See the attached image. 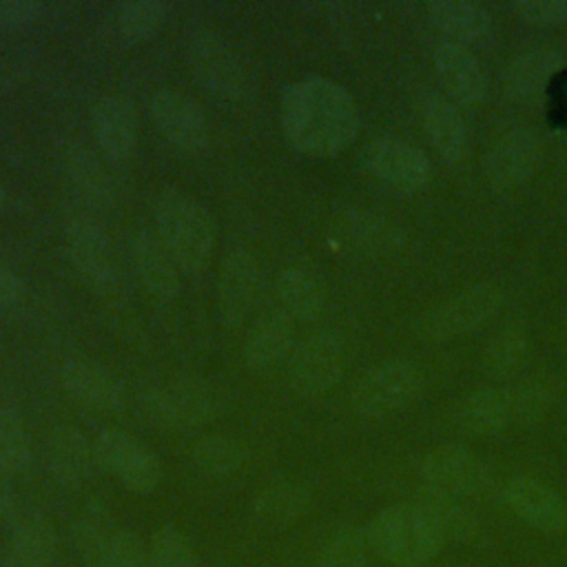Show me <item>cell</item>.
I'll list each match as a JSON object with an SVG mask.
<instances>
[{
	"label": "cell",
	"instance_id": "obj_1",
	"mask_svg": "<svg viewBox=\"0 0 567 567\" xmlns=\"http://www.w3.org/2000/svg\"><path fill=\"white\" fill-rule=\"evenodd\" d=\"M279 122L284 137L301 155L332 157L354 140L359 109L343 84L310 75L284 89Z\"/></svg>",
	"mask_w": 567,
	"mask_h": 567
},
{
	"label": "cell",
	"instance_id": "obj_2",
	"mask_svg": "<svg viewBox=\"0 0 567 567\" xmlns=\"http://www.w3.org/2000/svg\"><path fill=\"white\" fill-rule=\"evenodd\" d=\"M155 235L186 275L202 272L215 250L210 210L182 190H166L155 202Z\"/></svg>",
	"mask_w": 567,
	"mask_h": 567
},
{
	"label": "cell",
	"instance_id": "obj_3",
	"mask_svg": "<svg viewBox=\"0 0 567 567\" xmlns=\"http://www.w3.org/2000/svg\"><path fill=\"white\" fill-rule=\"evenodd\" d=\"M370 549L396 567H421L439 556L443 536L412 501L383 507L365 525Z\"/></svg>",
	"mask_w": 567,
	"mask_h": 567
},
{
	"label": "cell",
	"instance_id": "obj_4",
	"mask_svg": "<svg viewBox=\"0 0 567 567\" xmlns=\"http://www.w3.org/2000/svg\"><path fill=\"white\" fill-rule=\"evenodd\" d=\"M137 405L155 427L171 432L195 430L219 414L217 392L199 379H173L148 385L140 392Z\"/></svg>",
	"mask_w": 567,
	"mask_h": 567
},
{
	"label": "cell",
	"instance_id": "obj_5",
	"mask_svg": "<svg viewBox=\"0 0 567 567\" xmlns=\"http://www.w3.org/2000/svg\"><path fill=\"white\" fill-rule=\"evenodd\" d=\"M186 60L195 80L219 100L246 102L255 93V75L246 60L213 33L197 35L188 44Z\"/></svg>",
	"mask_w": 567,
	"mask_h": 567
},
{
	"label": "cell",
	"instance_id": "obj_6",
	"mask_svg": "<svg viewBox=\"0 0 567 567\" xmlns=\"http://www.w3.org/2000/svg\"><path fill=\"white\" fill-rule=\"evenodd\" d=\"M346 365V346L334 328H317L295 343L288 357V383L301 396L332 390Z\"/></svg>",
	"mask_w": 567,
	"mask_h": 567
},
{
	"label": "cell",
	"instance_id": "obj_7",
	"mask_svg": "<svg viewBox=\"0 0 567 567\" xmlns=\"http://www.w3.org/2000/svg\"><path fill=\"white\" fill-rule=\"evenodd\" d=\"M71 540L86 567H148L140 536L97 512H86L71 527Z\"/></svg>",
	"mask_w": 567,
	"mask_h": 567
},
{
	"label": "cell",
	"instance_id": "obj_8",
	"mask_svg": "<svg viewBox=\"0 0 567 567\" xmlns=\"http://www.w3.org/2000/svg\"><path fill=\"white\" fill-rule=\"evenodd\" d=\"M64 250L78 279L95 295H111L120 284V268L104 226L91 217L64 224Z\"/></svg>",
	"mask_w": 567,
	"mask_h": 567
},
{
	"label": "cell",
	"instance_id": "obj_9",
	"mask_svg": "<svg viewBox=\"0 0 567 567\" xmlns=\"http://www.w3.org/2000/svg\"><path fill=\"white\" fill-rule=\"evenodd\" d=\"M423 385L421 368L410 359H388L368 370L354 392L352 408L363 419H385L403 410Z\"/></svg>",
	"mask_w": 567,
	"mask_h": 567
},
{
	"label": "cell",
	"instance_id": "obj_10",
	"mask_svg": "<svg viewBox=\"0 0 567 567\" xmlns=\"http://www.w3.org/2000/svg\"><path fill=\"white\" fill-rule=\"evenodd\" d=\"M93 450L97 465L115 476L128 492L151 494L164 478V467L157 454L124 430H102L93 441Z\"/></svg>",
	"mask_w": 567,
	"mask_h": 567
},
{
	"label": "cell",
	"instance_id": "obj_11",
	"mask_svg": "<svg viewBox=\"0 0 567 567\" xmlns=\"http://www.w3.org/2000/svg\"><path fill=\"white\" fill-rule=\"evenodd\" d=\"M503 306V290L489 281L474 284L445 299L419 321V334L425 341H450L472 332L492 319Z\"/></svg>",
	"mask_w": 567,
	"mask_h": 567
},
{
	"label": "cell",
	"instance_id": "obj_12",
	"mask_svg": "<svg viewBox=\"0 0 567 567\" xmlns=\"http://www.w3.org/2000/svg\"><path fill=\"white\" fill-rule=\"evenodd\" d=\"M151 117L162 137L186 155H199L208 148L210 131L204 109L188 93L164 86L148 100Z\"/></svg>",
	"mask_w": 567,
	"mask_h": 567
},
{
	"label": "cell",
	"instance_id": "obj_13",
	"mask_svg": "<svg viewBox=\"0 0 567 567\" xmlns=\"http://www.w3.org/2000/svg\"><path fill=\"white\" fill-rule=\"evenodd\" d=\"M264 272L259 259L248 248H230L217 275V317L224 326H241L261 297Z\"/></svg>",
	"mask_w": 567,
	"mask_h": 567
},
{
	"label": "cell",
	"instance_id": "obj_14",
	"mask_svg": "<svg viewBox=\"0 0 567 567\" xmlns=\"http://www.w3.org/2000/svg\"><path fill=\"white\" fill-rule=\"evenodd\" d=\"M423 485L456 494L481 496L492 487V472L485 461L463 445H441L421 458Z\"/></svg>",
	"mask_w": 567,
	"mask_h": 567
},
{
	"label": "cell",
	"instance_id": "obj_15",
	"mask_svg": "<svg viewBox=\"0 0 567 567\" xmlns=\"http://www.w3.org/2000/svg\"><path fill=\"white\" fill-rule=\"evenodd\" d=\"M361 162L370 175L390 188L412 193L430 179V159L425 153L401 137H374L361 151Z\"/></svg>",
	"mask_w": 567,
	"mask_h": 567
},
{
	"label": "cell",
	"instance_id": "obj_16",
	"mask_svg": "<svg viewBox=\"0 0 567 567\" xmlns=\"http://www.w3.org/2000/svg\"><path fill=\"white\" fill-rule=\"evenodd\" d=\"M540 159V142L532 128L514 126L496 135L485 153V175L494 188L527 182Z\"/></svg>",
	"mask_w": 567,
	"mask_h": 567
},
{
	"label": "cell",
	"instance_id": "obj_17",
	"mask_svg": "<svg viewBox=\"0 0 567 567\" xmlns=\"http://www.w3.org/2000/svg\"><path fill=\"white\" fill-rule=\"evenodd\" d=\"M507 509L534 529L556 534L567 523V505L563 496L547 483L532 476H514L501 492Z\"/></svg>",
	"mask_w": 567,
	"mask_h": 567
},
{
	"label": "cell",
	"instance_id": "obj_18",
	"mask_svg": "<svg viewBox=\"0 0 567 567\" xmlns=\"http://www.w3.org/2000/svg\"><path fill=\"white\" fill-rule=\"evenodd\" d=\"M91 131L104 157L124 164L137 148V111L122 95H104L91 109Z\"/></svg>",
	"mask_w": 567,
	"mask_h": 567
},
{
	"label": "cell",
	"instance_id": "obj_19",
	"mask_svg": "<svg viewBox=\"0 0 567 567\" xmlns=\"http://www.w3.org/2000/svg\"><path fill=\"white\" fill-rule=\"evenodd\" d=\"M60 381L66 394L86 410L113 414L124 408V385L102 363L69 359L60 368Z\"/></svg>",
	"mask_w": 567,
	"mask_h": 567
},
{
	"label": "cell",
	"instance_id": "obj_20",
	"mask_svg": "<svg viewBox=\"0 0 567 567\" xmlns=\"http://www.w3.org/2000/svg\"><path fill=\"white\" fill-rule=\"evenodd\" d=\"M434 71L447 95L456 104H478L487 93V73L478 58L463 44L441 42L434 51Z\"/></svg>",
	"mask_w": 567,
	"mask_h": 567
},
{
	"label": "cell",
	"instance_id": "obj_21",
	"mask_svg": "<svg viewBox=\"0 0 567 567\" xmlns=\"http://www.w3.org/2000/svg\"><path fill=\"white\" fill-rule=\"evenodd\" d=\"M295 319L281 310H268L252 321L244 337L241 354L250 370H270L290 357L295 348Z\"/></svg>",
	"mask_w": 567,
	"mask_h": 567
},
{
	"label": "cell",
	"instance_id": "obj_22",
	"mask_svg": "<svg viewBox=\"0 0 567 567\" xmlns=\"http://www.w3.org/2000/svg\"><path fill=\"white\" fill-rule=\"evenodd\" d=\"M44 458L53 481L64 487L84 485L97 465L93 443L73 425H55L47 434Z\"/></svg>",
	"mask_w": 567,
	"mask_h": 567
},
{
	"label": "cell",
	"instance_id": "obj_23",
	"mask_svg": "<svg viewBox=\"0 0 567 567\" xmlns=\"http://www.w3.org/2000/svg\"><path fill=\"white\" fill-rule=\"evenodd\" d=\"M334 233L348 250L365 257L392 255L403 246L401 228L383 215L365 208H346L337 217Z\"/></svg>",
	"mask_w": 567,
	"mask_h": 567
},
{
	"label": "cell",
	"instance_id": "obj_24",
	"mask_svg": "<svg viewBox=\"0 0 567 567\" xmlns=\"http://www.w3.org/2000/svg\"><path fill=\"white\" fill-rule=\"evenodd\" d=\"M128 252L135 277L146 292L159 299H173L179 295V268L155 233H133L128 239Z\"/></svg>",
	"mask_w": 567,
	"mask_h": 567
},
{
	"label": "cell",
	"instance_id": "obj_25",
	"mask_svg": "<svg viewBox=\"0 0 567 567\" xmlns=\"http://www.w3.org/2000/svg\"><path fill=\"white\" fill-rule=\"evenodd\" d=\"M563 58L549 44H532L518 51L503 73V89L516 102H529L543 93L554 73L560 69Z\"/></svg>",
	"mask_w": 567,
	"mask_h": 567
},
{
	"label": "cell",
	"instance_id": "obj_26",
	"mask_svg": "<svg viewBox=\"0 0 567 567\" xmlns=\"http://www.w3.org/2000/svg\"><path fill=\"white\" fill-rule=\"evenodd\" d=\"M275 288L281 310H286L295 321H315L326 310V281L310 264H288L281 268Z\"/></svg>",
	"mask_w": 567,
	"mask_h": 567
},
{
	"label": "cell",
	"instance_id": "obj_27",
	"mask_svg": "<svg viewBox=\"0 0 567 567\" xmlns=\"http://www.w3.org/2000/svg\"><path fill=\"white\" fill-rule=\"evenodd\" d=\"M55 532L44 516L22 514L13 520L7 540L9 567H55Z\"/></svg>",
	"mask_w": 567,
	"mask_h": 567
},
{
	"label": "cell",
	"instance_id": "obj_28",
	"mask_svg": "<svg viewBox=\"0 0 567 567\" xmlns=\"http://www.w3.org/2000/svg\"><path fill=\"white\" fill-rule=\"evenodd\" d=\"M414 503L432 518L443 540L470 543L478 536V520L467 507L465 498L436 489L432 485H421Z\"/></svg>",
	"mask_w": 567,
	"mask_h": 567
},
{
	"label": "cell",
	"instance_id": "obj_29",
	"mask_svg": "<svg viewBox=\"0 0 567 567\" xmlns=\"http://www.w3.org/2000/svg\"><path fill=\"white\" fill-rule=\"evenodd\" d=\"M421 113L423 128L436 153L447 162H458L467 146V131L454 102L441 93H427Z\"/></svg>",
	"mask_w": 567,
	"mask_h": 567
},
{
	"label": "cell",
	"instance_id": "obj_30",
	"mask_svg": "<svg viewBox=\"0 0 567 567\" xmlns=\"http://www.w3.org/2000/svg\"><path fill=\"white\" fill-rule=\"evenodd\" d=\"M456 423L472 436H494L512 425L507 390L481 388L456 405Z\"/></svg>",
	"mask_w": 567,
	"mask_h": 567
},
{
	"label": "cell",
	"instance_id": "obj_31",
	"mask_svg": "<svg viewBox=\"0 0 567 567\" xmlns=\"http://www.w3.org/2000/svg\"><path fill=\"white\" fill-rule=\"evenodd\" d=\"M168 13L162 0H122L106 13V31L122 44H140L151 40L164 24Z\"/></svg>",
	"mask_w": 567,
	"mask_h": 567
},
{
	"label": "cell",
	"instance_id": "obj_32",
	"mask_svg": "<svg viewBox=\"0 0 567 567\" xmlns=\"http://www.w3.org/2000/svg\"><path fill=\"white\" fill-rule=\"evenodd\" d=\"M432 24L443 31L450 42L472 44L487 38L492 29V18L487 9L470 0H436L427 7Z\"/></svg>",
	"mask_w": 567,
	"mask_h": 567
},
{
	"label": "cell",
	"instance_id": "obj_33",
	"mask_svg": "<svg viewBox=\"0 0 567 567\" xmlns=\"http://www.w3.org/2000/svg\"><path fill=\"white\" fill-rule=\"evenodd\" d=\"M312 503V494L303 483L279 481L259 489L252 501V514L266 525H288L301 518Z\"/></svg>",
	"mask_w": 567,
	"mask_h": 567
},
{
	"label": "cell",
	"instance_id": "obj_34",
	"mask_svg": "<svg viewBox=\"0 0 567 567\" xmlns=\"http://www.w3.org/2000/svg\"><path fill=\"white\" fill-rule=\"evenodd\" d=\"M190 458L202 474L210 478H226L244 467L248 452L237 439L224 434H208L193 445Z\"/></svg>",
	"mask_w": 567,
	"mask_h": 567
},
{
	"label": "cell",
	"instance_id": "obj_35",
	"mask_svg": "<svg viewBox=\"0 0 567 567\" xmlns=\"http://www.w3.org/2000/svg\"><path fill=\"white\" fill-rule=\"evenodd\" d=\"M527 332L518 323L501 326L487 341L483 352V368L489 377L503 379L518 372L527 359Z\"/></svg>",
	"mask_w": 567,
	"mask_h": 567
},
{
	"label": "cell",
	"instance_id": "obj_36",
	"mask_svg": "<svg viewBox=\"0 0 567 567\" xmlns=\"http://www.w3.org/2000/svg\"><path fill=\"white\" fill-rule=\"evenodd\" d=\"M370 543L357 525L337 527L319 547L312 567H365Z\"/></svg>",
	"mask_w": 567,
	"mask_h": 567
},
{
	"label": "cell",
	"instance_id": "obj_37",
	"mask_svg": "<svg viewBox=\"0 0 567 567\" xmlns=\"http://www.w3.org/2000/svg\"><path fill=\"white\" fill-rule=\"evenodd\" d=\"M31 463V439L13 408H0V472L22 474Z\"/></svg>",
	"mask_w": 567,
	"mask_h": 567
},
{
	"label": "cell",
	"instance_id": "obj_38",
	"mask_svg": "<svg viewBox=\"0 0 567 567\" xmlns=\"http://www.w3.org/2000/svg\"><path fill=\"white\" fill-rule=\"evenodd\" d=\"M146 549L148 567H199V556L190 538L175 525L155 529Z\"/></svg>",
	"mask_w": 567,
	"mask_h": 567
},
{
	"label": "cell",
	"instance_id": "obj_39",
	"mask_svg": "<svg viewBox=\"0 0 567 567\" xmlns=\"http://www.w3.org/2000/svg\"><path fill=\"white\" fill-rule=\"evenodd\" d=\"M512 423L534 425L538 423L554 403V388L543 379H527L507 390Z\"/></svg>",
	"mask_w": 567,
	"mask_h": 567
},
{
	"label": "cell",
	"instance_id": "obj_40",
	"mask_svg": "<svg viewBox=\"0 0 567 567\" xmlns=\"http://www.w3.org/2000/svg\"><path fill=\"white\" fill-rule=\"evenodd\" d=\"M69 159V175L75 190L86 202L104 206L111 199V184L102 164L89 151H75Z\"/></svg>",
	"mask_w": 567,
	"mask_h": 567
},
{
	"label": "cell",
	"instance_id": "obj_41",
	"mask_svg": "<svg viewBox=\"0 0 567 567\" xmlns=\"http://www.w3.org/2000/svg\"><path fill=\"white\" fill-rule=\"evenodd\" d=\"M514 11L532 24H560L567 22V0H518Z\"/></svg>",
	"mask_w": 567,
	"mask_h": 567
},
{
	"label": "cell",
	"instance_id": "obj_42",
	"mask_svg": "<svg viewBox=\"0 0 567 567\" xmlns=\"http://www.w3.org/2000/svg\"><path fill=\"white\" fill-rule=\"evenodd\" d=\"M42 13L38 0H0V29L18 31L33 24Z\"/></svg>",
	"mask_w": 567,
	"mask_h": 567
},
{
	"label": "cell",
	"instance_id": "obj_43",
	"mask_svg": "<svg viewBox=\"0 0 567 567\" xmlns=\"http://www.w3.org/2000/svg\"><path fill=\"white\" fill-rule=\"evenodd\" d=\"M24 292L22 279L7 266L0 264V308H9L20 301Z\"/></svg>",
	"mask_w": 567,
	"mask_h": 567
},
{
	"label": "cell",
	"instance_id": "obj_44",
	"mask_svg": "<svg viewBox=\"0 0 567 567\" xmlns=\"http://www.w3.org/2000/svg\"><path fill=\"white\" fill-rule=\"evenodd\" d=\"M13 509V485L11 476L0 472V518L9 516Z\"/></svg>",
	"mask_w": 567,
	"mask_h": 567
},
{
	"label": "cell",
	"instance_id": "obj_45",
	"mask_svg": "<svg viewBox=\"0 0 567 567\" xmlns=\"http://www.w3.org/2000/svg\"><path fill=\"white\" fill-rule=\"evenodd\" d=\"M2 204H4V188H2V184H0V210H2Z\"/></svg>",
	"mask_w": 567,
	"mask_h": 567
}]
</instances>
